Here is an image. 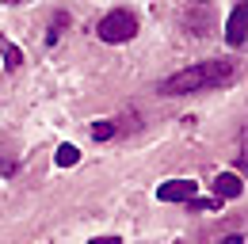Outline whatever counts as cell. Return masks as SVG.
Returning a JSON list of instances; mask_svg holds the SVG:
<instances>
[{"mask_svg":"<svg viewBox=\"0 0 248 244\" xmlns=\"http://www.w3.org/2000/svg\"><path fill=\"white\" fill-rule=\"evenodd\" d=\"M241 76V65L229 58H210L199 61V65H187L180 73L164 76L160 80V95H187V92H206V88H229L233 80Z\"/></svg>","mask_w":248,"mask_h":244,"instance_id":"1","label":"cell"},{"mask_svg":"<svg viewBox=\"0 0 248 244\" xmlns=\"http://www.w3.org/2000/svg\"><path fill=\"white\" fill-rule=\"evenodd\" d=\"M95 34H99V42H107V46H123V42H130V38L138 34V15L126 12V8H115V12H107V15L95 23Z\"/></svg>","mask_w":248,"mask_h":244,"instance_id":"2","label":"cell"},{"mask_svg":"<svg viewBox=\"0 0 248 244\" xmlns=\"http://www.w3.org/2000/svg\"><path fill=\"white\" fill-rule=\"evenodd\" d=\"M245 38H248V0H241L225 19V42L237 50V46H245Z\"/></svg>","mask_w":248,"mask_h":244,"instance_id":"3","label":"cell"},{"mask_svg":"<svg viewBox=\"0 0 248 244\" xmlns=\"http://www.w3.org/2000/svg\"><path fill=\"white\" fill-rule=\"evenodd\" d=\"M199 195V183L195 180H164L156 187V202H187Z\"/></svg>","mask_w":248,"mask_h":244,"instance_id":"4","label":"cell"},{"mask_svg":"<svg viewBox=\"0 0 248 244\" xmlns=\"http://www.w3.org/2000/svg\"><path fill=\"white\" fill-rule=\"evenodd\" d=\"M241 191H245V183H241V176H237V172H221V176L214 180V195L221 198V202H229V198H237Z\"/></svg>","mask_w":248,"mask_h":244,"instance_id":"5","label":"cell"},{"mask_svg":"<svg viewBox=\"0 0 248 244\" xmlns=\"http://www.w3.org/2000/svg\"><path fill=\"white\" fill-rule=\"evenodd\" d=\"M0 54H4V69H8V73H16V69L23 65V50H19L12 38H4V34H0Z\"/></svg>","mask_w":248,"mask_h":244,"instance_id":"6","label":"cell"},{"mask_svg":"<svg viewBox=\"0 0 248 244\" xmlns=\"http://www.w3.org/2000/svg\"><path fill=\"white\" fill-rule=\"evenodd\" d=\"M88 134H92V141H111L115 134H119V119H99L88 126Z\"/></svg>","mask_w":248,"mask_h":244,"instance_id":"7","label":"cell"},{"mask_svg":"<svg viewBox=\"0 0 248 244\" xmlns=\"http://www.w3.org/2000/svg\"><path fill=\"white\" fill-rule=\"evenodd\" d=\"M54 160H58V168H73V164L80 160V149H77V145H58Z\"/></svg>","mask_w":248,"mask_h":244,"instance_id":"8","label":"cell"},{"mask_svg":"<svg viewBox=\"0 0 248 244\" xmlns=\"http://www.w3.org/2000/svg\"><path fill=\"white\" fill-rule=\"evenodd\" d=\"M184 206H187V210H221V198H217V195H210V198H199V195H195V198H187V202H184Z\"/></svg>","mask_w":248,"mask_h":244,"instance_id":"9","label":"cell"},{"mask_svg":"<svg viewBox=\"0 0 248 244\" xmlns=\"http://www.w3.org/2000/svg\"><path fill=\"white\" fill-rule=\"evenodd\" d=\"M88 244H123V237H92Z\"/></svg>","mask_w":248,"mask_h":244,"instance_id":"10","label":"cell"},{"mask_svg":"<svg viewBox=\"0 0 248 244\" xmlns=\"http://www.w3.org/2000/svg\"><path fill=\"white\" fill-rule=\"evenodd\" d=\"M217 244H245V237H241V233H229V237H221Z\"/></svg>","mask_w":248,"mask_h":244,"instance_id":"11","label":"cell"},{"mask_svg":"<svg viewBox=\"0 0 248 244\" xmlns=\"http://www.w3.org/2000/svg\"><path fill=\"white\" fill-rule=\"evenodd\" d=\"M0 176H16V164L12 160H0Z\"/></svg>","mask_w":248,"mask_h":244,"instance_id":"12","label":"cell"},{"mask_svg":"<svg viewBox=\"0 0 248 244\" xmlns=\"http://www.w3.org/2000/svg\"><path fill=\"white\" fill-rule=\"evenodd\" d=\"M0 4H23V0H0Z\"/></svg>","mask_w":248,"mask_h":244,"instance_id":"13","label":"cell"},{"mask_svg":"<svg viewBox=\"0 0 248 244\" xmlns=\"http://www.w3.org/2000/svg\"><path fill=\"white\" fill-rule=\"evenodd\" d=\"M195 4H206V0H195Z\"/></svg>","mask_w":248,"mask_h":244,"instance_id":"14","label":"cell"},{"mask_svg":"<svg viewBox=\"0 0 248 244\" xmlns=\"http://www.w3.org/2000/svg\"><path fill=\"white\" fill-rule=\"evenodd\" d=\"M245 176H248V164H245Z\"/></svg>","mask_w":248,"mask_h":244,"instance_id":"15","label":"cell"}]
</instances>
